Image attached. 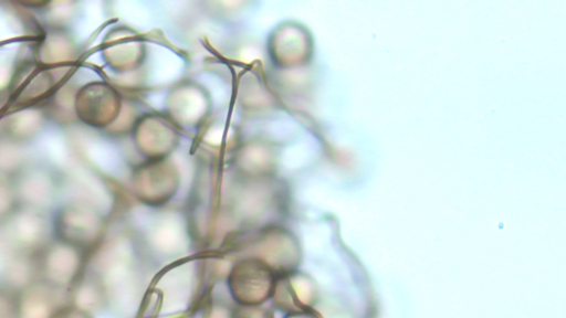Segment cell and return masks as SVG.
<instances>
[{"label":"cell","mask_w":566,"mask_h":318,"mask_svg":"<svg viewBox=\"0 0 566 318\" xmlns=\"http://www.w3.org/2000/svg\"><path fill=\"white\" fill-rule=\"evenodd\" d=\"M233 295L245 305L264 301L274 288L273 274L261 264H244L231 274Z\"/></svg>","instance_id":"obj_1"},{"label":"cell","mask_w":566,"mask_h":318,"mask_svg":"<svg viewBox=\"0 0 566 318\" xmlns=\"http://www.w3.org/2000/svg\"><path fill=\"white\" fill-rule=\"evenodd\" d=\"M51 318H90L84 311L74 307L61 308L57 312L52 315Z\"/></svg>","instance_id":"obj_2"},{"label":"cell","mask_w":566,"mask_h":318,"mask_svg":"<svg viewBox=\"0 0 566 318\" xmlns=\"http://www.w3.org/2000/svg\"><path fill=\"white\" fill-rule=\"evenodd\" d=\"M235 318H266L265 314L258 308H245Z\"/></svg>","instance_id":"obj_3"},{"label":"cell","mask_w":566,"mask_h":318,"mask_svg":"<svg viewBox=\"0 0 566 318\" xmlns=\"http://www.w3.org/2000/svg\"><path fill=\"white\" fill-rule=\"evenodd\" d=\"M286 318H319V316L312 309H301Z\"/></svg>","instance_id":"obj_4"}]
</instances>
